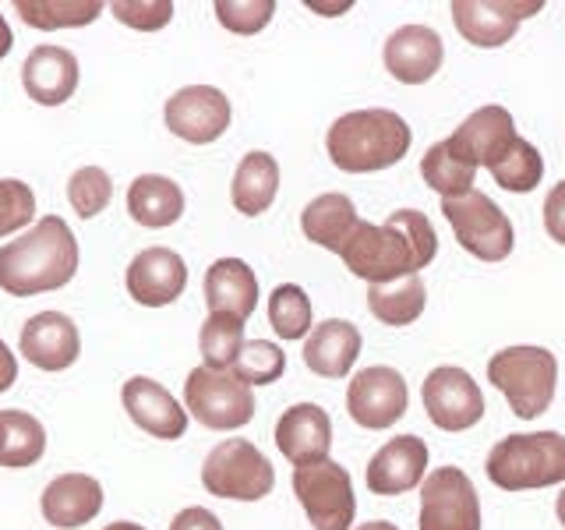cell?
Wrapping results in <instances>:
<instances>
[{
	"label": "cell",
	"mask_w": 565,
	"mask_h": 530,
	"mask_svg": "<svg viewBox=\"0 0 565 530\" xmlns=\"http://www.w3.org/2000/svg\"><path fill=\"white\" fill-rule=\"evenodd\" d=\"M435 255L438 234L431 220L420 209H396L382 226L361 220L343 252V265L367 287H382V283L417 276Z\"/></svg>",
	"instance_id": "obj_1"
},
{
	"label": "cell",
	"mask_w": 565,
	"mask_h": 530,
	"mask_svg": "<svg viewBox=\"0 0 565 530\" xmlns=\"http://www.w3.org/2000/svg\"><path fill=\"white\" fill-rule=\"evenodd\" d=\"M78 273V241L61 216H43L29 234L0 247V290L35 297L67 287Z\"/></svg>",
	"instance_id": "obj_2"
},
{
	"label": "cell",
	"mask_w": 565,
	"mask_h": 530,
	"mask_svg": "<svg viewBox=\"0 0 565 530\" xmlns=\"http://www.w3.org/2000/svg\"><path fill=\"white\" fill-rule=\"evenodd\" d=\"M414 131L396 110H350L332 120L326 135V149L332 167L343 173H375L396 167L411 152Z\"/></svg>",
	"instance_id": "obj_3"
},
{
	"label": "cell",
	"mask_w": 565,
	"mask_h": 530,
	"mask_svg": "<svg viewBox=\"0 0 565 530\" xmlns=\"http://www.w3.org/2000/svg\"><path fill=\"white\" fill-rule=\"evenodd\" d=\"M488 477L502 491H534L565 481V435L562 432H523L505 435L491 446Z\"/></svg>",
	"instance_id": "obj_4"
},
{
	"label": "cell",
	"mask_w": 565,
	"mask_h": 530,
	"mask_svg": "<svg viewBox=\"0 0 565 530\" xmlns=\"http://www.w3.org/2000/svg\"><path fill=\"white\" fill-rule=\"evenodd\" d=\"M488 382L509 400L512 414L523 421L541 417L555 400L558 361L547 347H505L491 353Z\"/></svg>",
	"instance_id": "obj_5"
},
{
	"label": "cell",
	"mask_w": 565,
	"mask_h": 530,
	"mask_svg": "<svg viewBox=\"0 0 565 530\" xmlns=\"http://www.w3.org/2000/svg\"><path fill=\"white\" fill-rule=\"evenodd\" d=\"M202 485L216 499H237V502H258L273 491L276 470L265 459V453L247 438H226L205 456L202 464Z\"/></svg>",
	"instance_id": "obj_6"
},
{
	"label": "cell",
	"mask_w": 565,
	"mask_h": 530,
	"mask_svg": "<svg viewBox=\"0 0 565 530\" xmlns=\"http://www.w3.org/2000/svg\"><path fill=\"white\" fill-rule=\"evenodd\" d=\"M184 411L212 432H234L255 417V393L234 371H212L202 364L184 382Z\"/></svg>",
	"instance_id": "obj_7"
},
{
	"label": "cell",
	"mask_w": 565,
	"mask_h": 530,
	"mask_svg": "<svg viewBox=\"0 0 565 530\" xmlns=\"http://www.w3.org/2000/svg\"><path fill=\"white\" fill-rule=\"evenodd\" d=\"M441 216L449 220L452 234L467 255L481 262H505L512 255L516 234H512L509 216L488 194L467 191L459 199H441Z\"/></svg>",
	"instance_id": "obj_8"
},
{
	"label": "cell",
	"mask_w": 565,
	"mask_h": 530,
	"mask_svg": "<svg viewBox=\"0 0 565 530\" xmlns=\"http://www.w3.org/2000/svg\"><path fill=\"white\" fill-rule=\"evenodd\" d=\"M294 495L305 506L315 530H350L353 517H358L350 470L335 459L294 467Z\"/></svg>",
	"instance_id": "obj_9"
},
{
	"label": "cell",
	"mask_w": 565,
	"mask_h": 530,
	"mask_svg": "<svg viewBox=\"0 0 565 530\" xmlns=\"http://www.w3.org/2000/svg\"><path fill=\"white\" fill-rule=\"evenodd\" d=\"M420 530H481V499L459 467H435L420 485Z\"/></svg>",
	"instance_id": "obj_10"
},
{
	"label": "cell",
	"mask_w": 565,
	"mask_h": 530,
	"mask_svg": "<svg viewBox=\"0 0 565 530\" xmlns=\"http://www.w3.org/2000/svg\"><path fill=\"white\" fill-rule=\"evenodd\" d=\"M420 400L428 421L441 432H467L484 417V393L470 379V371L456 364L431 368L428 379L420 382Z\"/></svg>",
	"instance_id": "obj_11"
},
{
	"label": "cell",
	"mask_w": 565,
	"mask_h": 530,
	"mask_svg": "<svg viewBox=\"0 0 565 530\" xmlns=\"http://www.w3.org/2000/svg\"><path fill=\"white\" fill-rule=\"evenodd\" d=\"M411 406V389L403 375L388 364H371L350 379L347 385V414L361 424V428L382 432L406 414Z\"/></svg>",
	"instance_id": "obj_12"
},
{
	"label": "cell",
	"mask_w": 565,
	"mask_h": 530,
	"mask_svg": "<svg viewBox=\"0 0 565 530\" xmlns=\"http://www.w3.org/2000/svg\"><path fill=\"white\" fill-rule=\"evenodd\" d=\"M167 128L191 141V146H209L226 135L234 120V106L220 93L216 85H184L167 99Z\"/></svg>",
	"instance_id": "obj_13"
},
{
	"label": "cell",
	"mask_w": 565,
	"mask_h": 530,
	"mask_svg": "<svg viewBox=\"0 0 565 530\" xmlns=\"http://www.w3.org/2000/svg\"><path fill=\"white\" fill-rule=\"evenodd\" d=\"M449 11L456 32L467 43L494 50L516 35L523 18L544 11V0H530V4H516V0H452Z\"/></svg>",
	"instance_id": "obj_14"
},
{
	"label": "cell",
	"mask_w": 565,
	"mask_h": 530,
	"mask_svg": "<svg viewBox=\"0 0 565 530\" xmlns=\"http://www.w3.org/2000/svg\"><path fill=\"white\" fill-rule=\"evenodd\" d=\"M520 135H516V124H512V114L505 106H481V110H473L459 128L446 138V146L459 156L467 159L470 167H494L499 159L516 146Z\"/></svg>",
	"instance_id": "obj_15"
},
{
	"label": "cell",
	"mask_w": 565,
	"mask_h": 530,
	"mask_svg": "<svg viewBox=\"0 0 565 530\" xmlns=\"http://www.w3.org/2000/svg\"><path fill=\"white\" fill-rule=\"evenodd\" d=\"M424 477H428V442L420 435H399V438H388L385 446L367 459L364 481L375 495L393 499V495L420 488Z\"/></svg>",
	"instance_id": "obj_16"
},
{
	"label": "cell",
	"mask_w": 565,
	"mask_h": 530,
	"mask_svg": "<svg viewBox=\"0 0 565 530\" xmlns=\"http://www.w3.org/2000/svg\"><path fill=\"white\" fill-rule=\"evenodd\" d=\"M128 294L146 308H167L188 287V265L170 247H146L128 265Z\"/></svg>",
	"instance_id": "obj_17"
},
{
	"label": "cell",
	"mask_w": 565,
	"mask_h": 530,
	"mask_svg": "<svg viewBox=\"0 0 565 530\" xmlns=\"http://www.w3.org/2000/svg\"><path fill=\"white\" fill-rule=\"evenodd\" d=\"M385 71L403 85H424L438 75L441 61H446V43L428 25H403L385 40L382 50Z\"/></svg>",
	"instance_id": "obj_18"
},
{
	"label": "cell",
	"mask_w": 565,
	"mask_h": 530,
	"mask_svg": "<svg viewBox=\"0 0 565 530\" xmlns=\"http://www.w3.org/2000/svg\"><path fill=\"white\" fill-rule=\"evenodd\" d=\"M120 403L138 428L149 432L152 438L173 442L188 432V411L173 400L170 389L159 385L156 379H146V375L128 379L120 389Z\"/></svg>",
	"instance_id": "obj_19"
},
{
	"label": "cell",
	"mask_w": 565,
	"mask_h": 530,
	"mask_svg": "<svg viewBox=\"0 0 565 530\" xmlns=\"http://www.w3.org/2000/svg\"><path fill=\"white\" fill-rule=\"evenodd\" d=\"M18 350H22V358L40 371H64L78 361L82 336H78V326L71 322L64 311H40L25 322Z\"/></svg>",
	"instance_id": "obj_20"
},
{
	"label": "cell",
	"mask_w": 565,
	"mask_h": 530,
	"mask_svg": "<svg viewBox=\"0 0 565 530\" xmlns=\"http://www.w3.org/2000/svg\"><path fill=\"white\" fill-rule=\"evenodd\" d=\"M276 449L294 467L322 464L332 449V421L318 403H297L276 421Z\"/></svg>",
	"instance_id": "obj_21"
},
{
	"label": "cell",
	"mask_w": 565,
	"mask_h": 530,
	"mask_svg": "<svg viewBox=\"0 0 565 530\" xmlns=\"http://www.w3.org/2000/svg\"><path fill=\"white\" fill-rule=\"evenodd\" d=\"M205 305L209 315L247 318L258 308V276L244 258H216L205 269Z\"/></svg>",
	"instance_id": "obj_22"
},
{
	"label": "cell",
	"mask_w": 565,
	"mask_h": 530,
	"mask_svg": "<svg viewBox=\"0 0 565 530\" xmlns=\"http://www.w3.org/2000/svg\"><path fill=\"white\" fill-rule=\"evenodd\" d=\"M22 85L40 106H61L78 88V57L64 46H35L22 64Z\"/></svg>",
	"instance_id": "obj_23"
},
{
	"label": "cell",
	"mask_w": 565,
	"mask_h": 530,
	"mask_svg": "<svg viewBox=\"0 0 565 530\" xmlns=\"http://www.w3.org/2000/svg\"><path fill=\"white\" fill-rule=\"evenodd\" d=\"M43 517L61 530L85 527L103 509V485L93 474H61L43 488Z\"/></svg>",
	"instance_id": "obj_24"
},
{
	"label": "cell",
	"mask_w": 565,
	"mask_h": 530,
	"mask_svg": "<svg viewBox=\"0 0 565 530\" xmlns=\"http://www.w3.org/2000/svg\"><path fill=\"white\" fill-rule=\"evenodd\" d=\"M361 329L347 318H326L305 340V364L318 379H347L361 358Z\"/></svg>",
	"instance_id": "obj_25"
},
{
	"label": "cell",
	"mask_w": 565,
	"mask_h": 530,
	"mask_svg": "<svg viewBox=\"0 0 565 530\" xmlns=\"http://www.w3.org/2000/svg\"><path fill=\"white\" fill-rule=\"evenodd\" d=\"M358 226H361L358 205H353L340 191L318 194V199H311L305 205V212H300V230H305V237L318 247H326V252L340 255V258H343L347 244H350Z\"/></svg>",
	"instance_id": "obj_26"
},
{
	"label": "cell",
	"mask_w": 565,
	"mask_h": 530,
	"mask_svg": "<svg viewBox=\"0 0 565 530\" xmlns=\"http://www.w3.org/2000/svg\"><path fill=\"white\" fill-rule=\"evenodd\" d=\"M128 212L138 226L163 230L184 216V191L163 173H141L128 188Z\"/></svg>",
	"instance_id": "obj_27"
},
{
	"label": "cell",
	"mask_w": 565,
	"mask_h": 530,
	"mask_svg": "<svg viewBox=\"0 0 565 530\" xmlns=\"http://www.w3.org/2000/svg\"><path fill=\"white\" fill-rule=\"evenodd\" d=\"M276 194H279V163H276V156L262 152V149L247 152L237 163L234 184H230L234 209L241 212V216H262V212L273 209Z\"/></svg>",
	"instance_id": "obj_28"
},
{
	"label": "cell",
	"mask_w": 565,
	"mask_h": 530,
	"mask_svg": "<svg viewBox=\"0 0 565 530\" xmlns=\"http://www.w3.org/2000/svg\"><path fill=\"white\" fill-rule=\"evenodd\" d=\"M424 300H428V290H424L420 276H406L396 283H382V287H367V311L379 318L382 326H414L424 315Z\"/></svg>",
	"instance_id": "obj_29"
},
{
	"label": "cell",
	"mask_w": 565,
	"mask_h": 530,
	"mask_svg": "<svg viewBox=\"0 0 565 530\" xmlns=\"http://www.w3.org/2000/svg\"><path fill=\"white\" fill-rule=\"evenodd\" d=\"M0 467H32L46 453V428L40 417L25 411H0Z\"/></svg>",
	"instance_id": "obj_30"
},
{
	"label": "cell",
	"mask_w": 565,
	"mask_h": 530,
	"mask_svg": "<svg viewBox=\"0 0 565 530\" xmlns=\"http://www.w3.org/2000/svg\"><path fill=\"white\" fill-rule=\"evenodd\" d=\"M14 11L22 14V22L32 29H78V25H93L103 14L99 0H18Z\"/></svg>",
	"instance_id": "obj_31"
},
{
	"label": "cell",
	"mask_w": 565,
	"mask_h": 530,
	"mask_svg": "<svg viewBox=\"0 0 565 530\" xmlns=\"http://www.w3.org/2000/svg\"><path fill=\"white\" fill-rule=\"evenodd\" d=\"M420 177L431 191L441 194V199H459V194L473 191L477 167H470L467 159H459L446 141H435V146L420 156Z\"/></svg>",
	"instance_id": "obj_32"
},
{
	"label": "cell",
	"mask_w": 565,
	"mask_h": 530,
	"mask_svg": "<svg viewBox=\"0 0 565 530\" xmlns=\"http://www.w3.org/2000/svg\"><path fill=\"white\" fill-rule=\"evenodd\" d=\"M269 322L279 340H308L315 329L311 300L297 283H279L269 294Z\"/></svg>",
	"instance_id": "obj_33"
},
{
	"label": "cell",
	"mask_w": 565,
	"mask_h": 530,
	"mask_svg": "<svg viewBox=\"0 0 565 530\" xmlns=\"http://www.w3.org/2000/svg\"><path fill=\"white\" fill-rule=\"evenodd\" d=\"M202 361L212 371H234L241 350H244V322L230 315H209L199 332Z\"/></svg>",
	"instance_id": "obj_34"
},
{
	"label": "cell",
	"mask_w": 565,
	"mask_h": 530,
	"mask_svg": "<svg viewBox=\"0 0 565 530\" xmlns=\"http://www.w3.org/2000/svg\"><path fill=\"white\" fill-rule=\"evenodd\" d=\"M491 177H494V184L512 194H530L544 177V156L537 152V146H530V141L520 135L516 146L491 167Z\"/></svg>",
	"instance_id": "obj_35"
},
{
	"label": "cell",
	"mask_w": 565,
	"mask_h": 530,
	"mask_svg": "<svg viewBox=\"0 0 565 530\" xmlns=\"http://www.w3.org/2000/svg\"><path fill=\"white\" fill-rule=\"evenodd\" d=\"M110 199H114V181H110V173H106L103 167H82V170L71 173L67 202L82 220L99 216V212L110 205Z\"/></svg>",
	"instance_id": "obj_36"
},
{
	"label": "cell",
	"mask_w": 565,
	"mask_h": 530,
	"mask_svg": "<svg viewBox=\"0 0 565 530\" xmlns=\"http://www.w3.org/2000/svg\"><path fill=\"white\" fill-rule=\"evenodd\" d=\"M282 371H287V353H282L276 343L269 340H252L244 343L241 358L234 364V375L247 385H273L282 379Z\"/></svg>",
	"instance_id": "obj_37"
},
{
	"label": "cell",
	"mask_w": 565,
	"mask_h": 530,
	"mask_svg": "<svg viewBox=\"0 0 565 530\" xmlns=\"http://www.w3.org/2000/svg\"><path fill=\"white\" fill-rule=\"evenodd\" d=\"M276 4L273 0H216V18L226 32L255 35L273 22Z\"/></svg>",
	"instance_id": "obj_38"
},
{
	"label": "cell",
	"mask_w": 565,
	"mask_h": 530,
	"mask_svg": "<svg viewBox=\"0 0 565 530\" xmlns=\"http://www.w3.org/2000/svg\"><path fill=\"white\" fill-rule=\"evenodd\" d=\"M35 216V194L25 181L4 177L0 181V237H11L25 230Z\"/></svg>",
	"instance_id": "obj_39"
},
{
	"label": "cell",
	"mask_w": 565,
	"mask_h": 530,
	"mask_svg": "<svg viewBox=\"0 0 565 530\" xmlns=\"http://www.w3.org/2000/svg\"><path fill=\"white\" fill-rule=\"evenodd\" d=\"M110 11L120 25L138 29V32H156L170 25V18H173L170 0H114Z\"/></svg>",
	"instance_id": "obj_40"
},
{
	"label": "cell",
	"mask_w": 565,
	"mask_h": 530,
	"mask_svg": "<svg viewBox=\"0 0 565 530\" xmlns=\"http://www.w3.org/2000/svg\"><path fill=\"white\" fill-rule=\"evenodd\" d=\"M544 230L555 244H565V181H558L544 199Z\"/></svg>",
	"instance_id": "obj_41"
},
{
	"label": "cell",
	"mask_w": 565,
	"mask_h": 530,
	"mask_svg": "<svg viewBox=\"0 0 565 530\" xmlns=\"http://www.w3.org/2000/svg\"><path fill=\"white\" fill-rule=\"evenodd\" d=\"M170 530H223V523H220V517H216L212 509L188 506V509H181V512L173 517Z\"/></svg>",
	"instance_id": "obj_42"
},
{
	"label": "cell",
	"mask_w": 565,
	"mask_h": 530,
	"mask_svg": "<svg viewBox=\"0 0 565 530\" xmlns=\"http://www.w3.org/2000/svg\"><path fill=\"white\" fill-rule=\"evenodd\" d=\"M14 379H18V361L8 350V343L0 340V393H8V389L14 385Z\"/></svg>",
	"instance_id": "obj_43"
},
{
	"label": "cell",
	"mask_w": 565,
	"mask_h": 530,
	"mask_svg": "<svg viewBox=\"0 0 565 530\" xmlns=\"http://www.w3.org/2000/svg\"><path fill=\"white\" fill-rule=\"evenodd\" d=\"M11 46H14V35H11V25H8V18L0 14V61L8 57L11 53Z\"/></svg>",
	"instance_id": "obj_44"
},
{
	"label": "cell",
	"mask_w": 565,
	"mask_h": 530,
	"mask_svg": "<svg viewBox=\"0 0 565 530\" xmlns=\"http://www.w3.org/2000/svg\"><path fill=\"white\" fill-rule=\"evenodd\" d=\"M353 530H399V527L388 523V520H371V523H361V527H353Z\"/></svg>",
	"instance_id": "obj_45"
},
{
	"label": "cell",
	"mask_w": 565,
	"mask_h": 530,
	"mask_svg": "<svg viewBox=\"0 0 565 530\" xmlns=\"http://www.w3.org/2000/svg\"><path fill=\"white\" fill-rule=\"evenodd\" d=\"M103 530H146V527H138V523H131V520H117V523L103 527Z\"/></svg>",
	"instance_id": "obj_46"
},
{
	"label": "cell",
	"mask_w": 565,
	"mask_h": 530,
	"mask_svg": "<svg viewBox=\"0 0 565 530\" xmlns=\"http://www.w3.org/2000/svg\"><path fill=\"white\" fill-rule=\"evenodd\" d=\"M555 512H558V523L565 527V488L558 491V499H555Z\"/></svg>",
	"instance_id": "obj_47"
},
{
	"label": "cell",
	"mask_w": 565,
	"mask_h": 530,
	"mask_svg": "<svg viewBox=\"0 0 565 530\" xmlns=\"http://www.w3.org/2000/svg\"><path fill=\"white\" fill-rule=\"evenodd\" d=\"M0 432H4V421H0Z\"/></svg>",
	"instance_id": "obj_48"
}]
</instances>
